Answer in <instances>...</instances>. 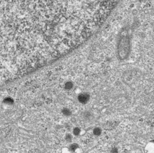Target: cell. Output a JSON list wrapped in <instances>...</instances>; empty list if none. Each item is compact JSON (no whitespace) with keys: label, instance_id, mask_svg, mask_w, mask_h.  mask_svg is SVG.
I'll return each mask as SVG.
<instances>
[{"label":"cell","instance_id":"cell-7","mask_svg":"<svg viewBox=\"0 0 154 153\" xmlns=\"http://www.w3.org/2000/svg\"><path fill=\"white\" fill-rule=\"evenodd\" d=\"M132 14H138V10H133V11H132Z\"/></svg>","mask_w":154,"mask_h":153},{"label":"cell","instance_id":"cell-3","mask_svg":"<svg viewBox=\"0 0 154 153\" xmlns=\"http://www.w3.org/2000/svg\"><path fill=\"white\" fill-rule=\"evenodd\" d=\"M79 146L77 143H73L70 145V150L72 152H74L77 148H78Z\"/></svg>","mask_w":154,"mask_h":153},{"label":"cell","instance_id":"cell-8","mask_svg":"<svg viewBox=\"0 0 154 153\" xmlns=\"http://www.w3.org/2000/svg\"><path fill=\"white\" fill-rule=\"evenodd\" d=\"M134 6H135V4H132L130 5V8H133Z\"/></svg>","mask_w":154,"mask_h":153},{"label":"cell","instance_id":"cell-5","mask_svg":"<svg viewBox=\"0 0 154 153\" xmlns=\"http://www.w3.org/2000/svg\"><path fill=\"white\" fill-rule=\"evenodd\" d=\"M80 133V130L78 128H76L74 129L73 130V134L76 136H78Z\"/></svg>","mask_w":154,"mask_h":153},{"label":"cell","instance_id":"cell-2","mask_svg":"<svg viewBox=\"0 0 154 153\" xmlns=\"http://www.w3.org/2000/svg\"><path fill=\"white\" fill-rule=\"evenodd\" d=\"M93 133L95 136H98L101 135L102 133V130L100 128H96L93 131Z\"/></svg>","mask_w":154,"mask_h":153},{"label":"cell","instance_id":"cell-6","mask_svg":"<svg viewBox=\"0 0 154 153\" xmlns=\"http://www.w3.org/2000/svg\"><path fill=\"white\" fill-rule=\"evenodd\" d=\"M117 152H118L117 149L115 148H113L112 150V153H117Z\"/></svg>","mask_w":154,"mask_h":153},{"label":"cell","instance_id":"cell-1","mask_svg":"<svg viewBox=\"0 0 154 153\" xmlns=\"http://www.w3.org/2000/svg\"><path fill=\"white\" fill-rule=\"evenodd\" d=\"M145 153H154V140L148 142L144 148Z\"/></svg>","mask_w":154,"mask_h":153},{"label":"cell","instance_id":"cell-4","mask_svg":"<svg viewBox=\"0 0 154 153\" xmlns=\"http://www.w3.org/2000/svg\"><path fill=\"white\" fill-rule=\"evenodd\" d=\"M65 139H66V140L67 142H71V141H72V136H71L70 134H67L66 136Z\"/></svg>","mask_w":154,"mask_h":153}]
</instances>
